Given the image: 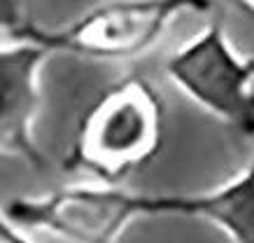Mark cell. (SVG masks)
I'll list each match as a JSON object with an SVG mask.
<instances>
[{"label": "cell", "instance_id": "obj_1", "mask_svg": "<svg viewBox=\"0 0 254 243\" xmlns=\"http://www.w3.org/2000/svg\"><path fill=\"white\" fill-rule=\"evenodd\" d=\"M166 101L152 80L128 75L108 86L77 124L65 168L122 185L163 148Z\"/></svg>", "mask_w": 254, "mask_h": 243}, {"label": "cell", "instance_id": "obj_2", "mask_svg": "<svg viewBox=\"0 0 254 243\" xmlns=\"http://www.w3.org/2000/svg\"><path fill=\"white\" fill-rule=\"evenodd\" d=\"M210 7L212 0H103L56 28L28 21L16 38L33 40L49 54L133 61L149 54L177 19Z\"/></svg>", "mask_w": 254, "mask_h": 243}, {"label": "cell", "instance_id": "obj_3", "mask_svg": "<svg viewBox=\"0 0 254 243\" xmlns=\"http://www.w3.org/2000/svg\"><path fill=\"white\" fill-rule=\"evenodd\" d=\"M2 211L28 234L61 243H119L138 220L152 218V194L108 182H72L35 196H14Z\"/></svg>", "mask_w": 254, "mask_h": 243}, {"label": "cell", "instance_id": "obj_4", "mask_svg": "<svg viewBox=\"0 0 254 243\" xmlns=\"http://www.w3.org/2000/svg\"><path fill=\"white\" fill-rule=\"evenodd\" d=\"M166 75L203 112L254 138V56L233 47L222 21H210L166 59Z\"/></svg>", "mask_w": 254, "mask_h": 243}, {"label": "cell", "instance_id": "obj_5", "mask_svg": "<svg viewBox=\"0 0 254 243\" xmlns=\"http://www.w3.org/2000/svg\"><path fill=\"white\" fill-rule=\"evenodd\" d=\"M49 56L26 38L0 42V159L45 166L35 124L42 108V68Z\"/></svg>", "mask_w": 254, "mask_h": 243}, {"label": "cell", "instance_id": "obj_6", "mask_svg": "<svg viewBox=\"0 0 254 243\" xmlns=\"http://www.w3.org/2000/svg\"><path fill=\"white\" fill-rule=\"evenodd\" d=\"M152 218L200 220L229 243H254V157L222 185L191 194H152Z\"/></svg>", "mask_w": 254, "mask_h": 243}, {"label": "cell", "instance_id": "obj_7", "mask_svg": "<svg viewBox=\"0 0 254 243\" xmlns=\"http://www.w3.org/2000/svg\"><path fill=\"white\" fill-rule=\"evenodd\" d=\"M28 21L23 0H0V35L5 40L16 38Z\"/></svg>", "mask_w": 254, "mask_h": 243}, {"label": "cell", "instance_id": "obj_8", "mask_svg": "<svg viewBox=\"0 0 254 243\" xmlns=\"http://www.w3.org/2000/svg\"><path fill=\"white\" fill-rule=\"evenodd\" d=\"M0 243H33L31 234L5 215L2 204H0Z\"/></svg>", "mask_w": 254, "mask_h": 243}, {"label": "cell", "instance_id": "obj_9", "mask_svg": "<svg viewBox=\"0 0 254 243\" xmlns=\"http://www.w3.org/2000/svg\"><path fill=\"white\" fill-rule=\"evenodd\" d=\"M231 2L240 9V12H245V14L254 16V0H231Z\"/></svg>", "mask_w": 254, "mask_h": 243}]
</instances>
